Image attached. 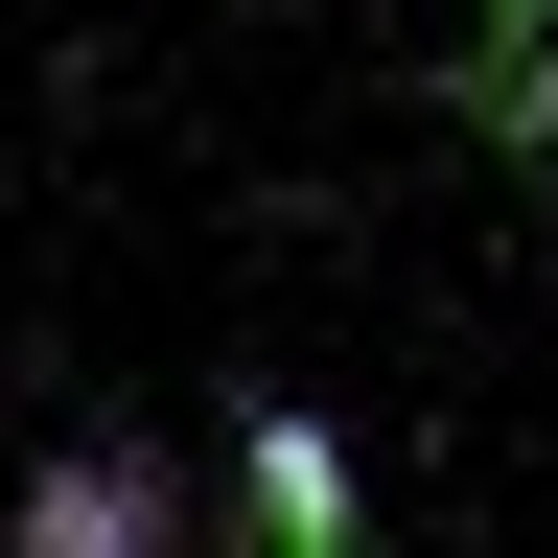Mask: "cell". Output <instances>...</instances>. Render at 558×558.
I'll list each match as a JSON object with an SVG mask.
<instances>
[{"label":"cell","instance_id":"1","mask_svg":"<svg viewBox=\"0 0 558 558\" xmlns=\"http://www.w3.org/2000/svg\"><path fill=\"white\" fill-rule=\"evenodd\" d=\"M0 535H24V558H163V535H186V465H163V442H70Z\"/></svg>","mask_w":558,"mask_h":558},{"label":"cell","instance_id":"2","mask_svg":"<svg viewBox=\"0 0 558 558\" xmlns=\"http://www.w3.org/2000/svg\"><path fill=\"white\" fill-rule=\"evenodd\" d=\"M233 535H279V558H349V535H373V488H349V442H326L303 396L233 418Z\"/></svg>","mask_w":558,"mask_h":558},{"label":"cell","instance_id":"3","mask_svg":"<svg viewBox=\"0 0 558 558\" xmlns=\"http://www.w3.org/2000/svg\"><path fill=\"white\" fill-rule=\"evenodd\" d=\"M465 117L512 140V163L558 140V0H488V70H465Z\"/></svg>","mask_w":558,"mask_h":558}]
</instances>
